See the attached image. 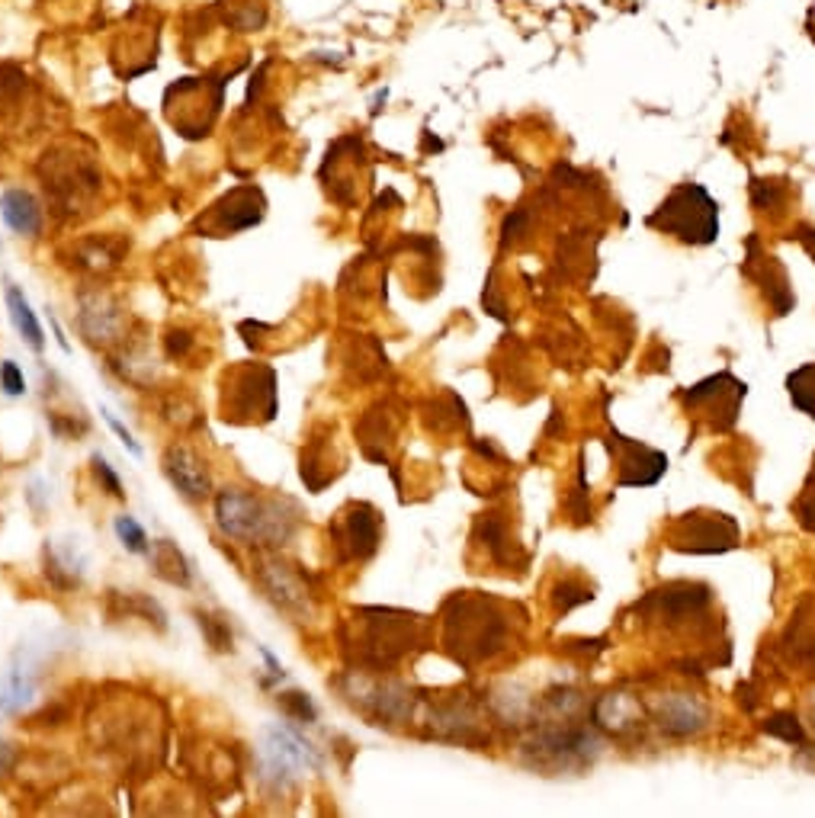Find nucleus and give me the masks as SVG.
<instances>
[{
    "label": "nucleus",
    "mask_w": 815,
    "mask_h": 818,
    "mask_svg": "<svg viewBox=\"0 0 815 818\" xmlns=\"http://www.w3.org/2000/svg\"><path fill=\"white\" fill-rule=\"evenodd\" d=\"M527 630L523 606L491 594H454L440 606V645L466 671L508 655Z\"/></svg>",
    "instance_id": "obj_1"
},
{
    "label": "nucleus",
    "mask_w": 815,
    "mask_h": 818,
    "mask_svg": "<svg viewBox=\"0 0 815 818\" xmlns=\"http://www.w3.org/2000/svg\"><path fill=\"white\" fill-rule=\"evenodd\" d=\"M427 642L430 623L418 613L393 606H360L340 626L344 658L369 674H393L415 652L427 648Z\"/></svg>",
    "instance_id": "obj_2"
},
{
    "label": "nucleus",
    "mask_w": 815,
    "mask_h": 818,
    "mask_svg": "<svg viewBox=\"0 0 815 818\" xmlns=\"http://www.w3.org/2000/svg\"><path fill=\"white\" fill-rule=\"evenodd\" d=\"M649 630H662L668 638L691 636L696 655L703 658L710 645L729 648L723 616H716V591L700 581H671L649 591L633 606Z\"/></svg>",
    "instance_id": "obj_3"
},
{
    "label": "nucleus",
    "mask_w": 815,
    "mask_h": 818,
    "mask_svg": "<svg viewBox=\"0 0 815 818\" xmlns=\"http://www.w3.org/2000/svg\"><path fill=\"white\" fill-rule=\"evenodd\" d=\"M299 517L289 498H267L247 488H222L215 494V526L242 545L279 549L296 536Z\"/></svg>",
    "instance_id": "obj_4"
},
{
    "label": "nucleus",
    "mask_w": 815,
    "mask_h": 818,
    "mask_svg": "<svg viewBox=\"0 0 815 818\" xmlns=\"http://www.w3.org/2000/svg\"><path fill=\"white\" fill-rule=\"evenodd\" d=\"M276 369L267 364H235L222 376L218 411L225 425L261 427L276 418Z\"/></svg>",
    "instance_id": "obj_5"
},
{
    "label": "nucleus",
    "mask_w": 815,
    "mask_h": 818,
    "mask_svg": "<svg viewBox=\"0 0 815 818\" xmlns=\"http://www.w3.org/2000/svg\"><path fill=\"white\" fill-rule=\"evenodd\" d=\"M322 767L318 748L293 726H267L257 745V777L273 793H286L303 780L308 770Z\"/></svg>",
    "instance_id": "obj_6"
},
{
    "label": "nucleus",
    "mask_w": 815,
    "mask_h": 818,
    "mask_svg": "<svg viewBox=\"0 0 815 818\" xmlns=\"http://www.w3.org/2000/svg\"><path fill=\"white\" fill-rule=\"evenodd\" d=\"M649 225L681 244H713L720 238V209L710 200V193L696 183H681L671 190V196L659 206V213L649 215Z\"/></svg>",
    "instance_id": "obj_7"
},
{
    "label": "nucleus",
    "mask_w": 815,
    "mask_h": 818,
    "mask_svg": "<svg viewBox=\"0 0 815 818\" xmlns=\"http://www.w3.org/2000/svg\"><path fill=\"white\" fill-rule=\"evenodd\" d=\"M334 687L340 691V697L347 699L354 709H360L373 726L411 723L415 694L401 681H393L389 674H369V671L354 667L340 681H334Z\"/></svg>",
    "instance_id": "obj_8"
},
{
    "label": "nucleus",
    "mask_w": 815,
    "mask_h": 818,
    "mask_svg": "<svg viewBox=\"0 0 815 818\" xmlns=\"http://www.w3.org/2000/svg\"><path fill=\"white\" fill-rule=\"evenodd\" d=\"M748 395V386L742 379H735L729 369L696 382L691 389L678 395L687 418H694L696 427H706L713 433H725L738 421V408Z\"/></svg>",
    "instance_id": "obj_9"
},
{
    "label": "nucleus",
    "mask_w": 815,
    "mask_h": 818,
    "mask_svg": "<svg viewBox=\"0 0 815 818\" xmlns=\"http://www.w3.org/2000/svg\"><path fill=\"white\" fill-rule=\"evenodd\" d=\"M738 523L735 517L710 508H696L687 514L674 517L664 530V545L674 552H691V555H720L732 552L738 545Z\"/></svg>",
    "instance_id": "obj_10"
},
{
    "label": "nucleus",
    "mask_w": 815,
    "mask_h": 818,
    "mask_svg": "<svg viewBox=\"0 0 815 818\" xmlns=\"http://www.w3.org/2000/svg\"><path fill=\"white\" fill-rule=\"evenodd\" d=\"M42 181H45L49 200L64 215L91 213L88 206L100 193V171L93 167L91 157H81V154H52V157L45 154Z\"/></svg>",
    "instance_id": "obj_11"
},
{
    "label": "nucleus",
    "mask_w": 815,
    "mask_h": 818,
    "mask_svg": "<svg viewBox=\"0 0 815 818\" xmlns=\"http://www.w3.org/2000/svg\"><path fill=\"white\" fill-rule=\"evenodd\" d=\"M254 577L261 584V591L267 594L276 610H283L286 616L293 620H312L315 616V597H312V587L305 584L303 575H296L293 565H286L283 559L273 555V549H261L257 559H254Z\"/></svg>",
    "instance_id": "obj_12"
},
{
    "label": "nucleus",
    "mask_w": 815,
    "mask_h": 818,
    "mask_svg": "<svg viewBox=\"0 0 815 818\" xmlns=\"http://www.w3.org/2000/svg\"><path fill=\"white\" fill-rule=\"evenodd\" d=\"M332 549L337 552V562H366L376 555L383 543V520L379 511L366 501H350L328 526Z\"/></svg>",
    "instance_id": "obj_13"
},
{
    "label": "nucleus",
    "mask_w": 815,
    "mask_h": 818,
    "mask_svg": "<svg viewBox=\"0 0 815 818\" xmlns=\"http://www.w3.org/2000/svg\"><path fill=\"white\" fill-rule=\"evenodd\" d=\"M607 447H610V456L617 462V488H649L655 485L668 469V456L639 443V440H630L623 437L617 427L610 425V433H607Z\"/></svg>",
    "instance_id": "obj_14"
},
{
    "label": "nucleus",
    "mask_w": 815,
    "mask_h": 818,
    "mask_svg": "<svg viewBox=\"0 0 815 818\" xmlns=\"http://www.w3.org/2000/svg\"><path fill=\"white\" fill-rule=\"evenodd\" d=\"M267 213V200L257 186H238L228 196H222L210 213L200 218V232H206L210 238H228L247 232L254 225H261V218Z\"/></svg>",
    "instance_id": "obj_15"
},
{
    "label": "nucleus",
    "mask_w": 815,
    "mask_h": 818,
    "mask_svg": "<svg viewBox=\"0 0 815 818\" xmlns=\"http://www.w3.org/2000/svg\"><path fill=\"white\" fill-rule=\"evenodd\" d=\"M777 655L789 667V674L815 677V594H806L796 604L777 645Z\"/></svg>",
    "instance_id": "obj_16"
},
{
    "label": "nucleus",
    "mask_w": 815,
    "mask_h": 818,
    "mask_svg": "<svg viewBox=\"0 0 815 818\" xmlns=\"http://www.w3.org/2000/svg\"><path fill=\"white\" fill-rule=\"evenodd\" d=\"M125 308L113 296L103 293H84L81 296V311H78V328L88 337L93 347H113L120 344L125 334Z\"/></svg>",
    "instance_id": "obj_17"
},
{
    "label": "nucleus",
    "mask_w": 815,
    "mask_h": 818,
    "mask_svg": "<svg viewBox=\"0 0 815 818\" xmlns=\"http://www.w3.org/2000/svg\"><path fill=\"white\" fill-rule=\"evenodd\" d=\"M161 466H164L167 482L177 488L186 501H206L212 494V479L210 469H206V459L196 453V450H190L186 443H171V447L164 450Z\"/></svg>",
    "instance_id": "obj_18"
},
{
    "label": "nucleus",
    "mask_w": 815,
    "mask_h": 818,
    "mask_svg": "<svg viewBox=\"0 0 815 818\" xmlns=\"http://www.w3.org/2000/svg\"><path fill=\"white\" fill-rule=\"evenodd\" d=\"M39 694V677L30 658H20L0 674V719L20 716L27 706L35 703Z\"/></svg>",
    "instance_id": "obj_19"
},
{
    "label": "nucleus",
    "mask_w": 815,
    "mask_h": 818,
    "mask_svg": "<svg viewBox=\"0 0 815 818\" xmlns=\"http://www.w3.org/2000/svg\"><path fill=\"white\" fill-rule=\"evenodd\" d=\"M706 719H710L706 706L696 697H691V694H671V697H662V703L655 706L659 728L668 732V735H678V738L700 732L706 726Z\"/></svg>",
    "instance_id": "obj_20"
},
{
    "label": "nucleus",
    "mask_w": 815,
    "mask_h": 818,
    "mask_svg": "<svg viewBox=\"0 0 815 818\" xmlns=\"http://www.w3.org/2000/svg\"><path fill=\"white\" fill-rule=\"evenodd\" d=\"M745 273L755 279L757 286L764 289V296H767V303L774 308V315L781 318L786 311H793V286H789V276L786 270L777 264V257H761V260H752L748 257V264H745Z\"/></svg>",
    "instance_id": "obj_21"
},
{
    "label": "nucleus",
    "mask_w": 815,
    "mask_h": 818,
    "mask_svg": "<svg viewBox=\"0 0 815 818\" xmlns=\"http://www.w3.org/2000/svg\"><path fill=\"white\" fill-rule=\"evenodd\" d=\"M0 218L7 222V228L20 238H39L42 235V206L35 203V196L27 190H7L0 196Z\"/></svg>",
    "instance_id": "obj_22"
},
{
    "label": "nucleus",
    "mask_w": 815,
    "mask_h": 818,
    "mask_svg": "<svg viewBox=\"0 0 815 818\" xmlns=\"http://www.w3.org/2000/svg\"><path fill=\"white\" fill-rule=\"evenodd\" d=\"M45 575L49 581L55 584V587H64V591H71V587H78L81 581H84V569H88V559L81 555V549L74 543L68 545H55V543H45Z\"/></svg>",
    "instance_id": "obj_23"
},
{
    "label": "nucleus",
    "mask_w": 815,
    "mask_h": 818,
    "mask_svg": "<svg viewBox=\"0 0 815 818\" xmlns=\"http://www.w3.org/2000/svg\"><path fill=\"white\" fill-rule=\"evenodd\" d=\"M149 562H152V572L167 584H177V587H190L193 572H190V562L181 552V545L171 543V540H154L149 545Z\"/></svg>",
    "instance_id": "obj_24"
},
{
    "label": "nucleus",
    "mask_w": 815,
    "mask_h": 818,
    "mask_svg": "<svg viewBox=\"0 0 815 818\" xmlns=\"http://www.w3.org/2000/svg\"><path fill=\"white\" fill-rule=\"evenodd\" d=\"M7 311H10V321H13L17 334L30 344L35 354H42V347H45L42 325H39V318H35V311H32L30 299L23 296V289L13 286V283H7Z\"/></svg>",
    "instance_id": "obj_25"
},
{
    "label": "nucleus",
    "mask_w": 815,
    "mask_h": 818,
    "mask_svg": "<svg viewBox=\"0 0 815 818\" xmlns=\"http://www.w3.org/2000/svg\"><path fill=\"white\" fill-rule=\"evenodd\" d=\"M110 613L113 616H129V620H142V623L154 626L157 633L167 630V613L149 594H116L113 591L110 594Z\"/></svg>",
    "instance_id": "obj_26"
},
{
    "label": "nucleus",
    "mask_w": 815,
    "mask_h": 818,
    "mask_svg": "<svg viewBox=\"0 0 815 818\" xmlns=\"http://www.w3.org/2000/svg\"><path fill=\"white\" fill-rule=\"evenodd\" d=\"M122 260V247H113L110 242H81L74 250V267L93 276L116 270Z\"/></svg>",
    "instance_id": "obj_27"
},
{
    "label": "nucleus",
    "mask_w": 815,
    "mask_h": 818,
    "mask_svg": "<svg viewBox=\"0 0 815 818\" xmlns=\"http://www.w3.org/2000/svg\"><path fill=\"white\" fill-rule=\"evenodd\" d=\"M786 389L789 398L799 411H806L809 418H815V364L799 366L796 372L786 376Z\"/></svg>",
    "instance_id": "obj_28"
},
{
    "label": "nucleus",
    "mask_w": 815,
    "mask_h": 818,
    "mask_svg": "<svg viewBox=\"0 0 815 818\" xmlns=\"http://www.w3.org/2000/svg\"><path fill=\"white\" fill-rule=\"evenodd\" d=\"M196 623L203 630V636L212 645V652H235V638L228 630V620L225 616H215V613H196Z\"/></svg>",
    "instance_id": "obj_29"
},
{
    "label": "nucleus",
    "mask_w": 815,
    "mask_h": 818,
    "mask_svg": "<svg viewBox=\"0 0 815 818\" xmlns=\"http://www.w3.org/2000/svg\"><path fill=\"white\" fill-rule=\"evenodd\" d=\"M764 732L784 738L786 745H806V728H803L796 713H774V716L764 723Z\"/></svg>",
    "instance_id": "obj_30"
},
{
    "label": "nucleus",
    "mask_w": 815,
    "mask_h": 818,
    "mask_svg": "<svg viewBox=\"0 0 815 818\" xmlns=\"http://www.w3.org/2000/svg\"><path fill=\"white\" fill-rule=\"evenodd\" d=\"M113 530H116V536H120V543L129 549V552H135V555H142V552H149V533H145V526L135 520V517L122 514L116 517V523H113Z\"/></svg>",
    "instance_id": "obj_31"
},
{
    "label": "nucleus",
    "mask_w": 815,
    "mask_h": 818,
    "mask_svg": "<svg viewBox=\"0 0 815 818\" xmlns=\"http://www.w3.org/2000/svg\"><path fill=\"white\" fill-rule=\"evenodd\" d=\"M552 601H556V610H562V613H569L572 606L578 604H588V601H594V594H591V587L588 584H581L578 577H566L559 587H556V594H552Z\"/></svg>",
    "instance_id": "obj_32"
},
{
    "label": "nucleus",
    "mask_w": 815,
    "mask_h": 818,
    "mask_svg": "<svg viewBox=\"0 0 815 818\" xmlns=\"http://www.w3.org/2000/svg\"><path fill=\"white\" fill-rule=\"evenodd\" d=\"M279 706L286 709V716H289V719H296V723H305V726L318 719V709H315V703L308 699V694H299V691L279 694Z\"/></svg>",
    "instance_id": "obj_33"
},
{
    "label": "nucleus",
    "mask_w": 815,
    "mask_h": 818,
    "mask_svg": "<svg viewBox=\"0 0 815 818\" xmlns=\"http://www.w3.org/2000/svg\"><path fill=\"white\" fill-rule=\"evenodd\" d=\"M796 517H799V523H803L809 533H815V462L809 479H806V488H803V494H799V501H796Z\"/></svg>",
    "instance_id": "obj_34"
},
{
    "label": "nucleus",
    "mask_w": 815,
    "mask_h": 818,
    "mask_svg": "<svg viewBox=\"0 0 815 818\" xmlns=\"http://www.w3.org/2000/svg\"><path fill=\"white\" fill-rule=\"evenodd\" d=\"M91 462H93V476H96V482H100V485L106 488V494H110V498H125L120 476L110 469V462H106L100 453H93Z\"/></svg>",
    "instance_id": "obj_35"
},
{
    "label": "nucleus",
    "mask_w": 815,
    "mask_h": 818,
    "mask_svg": "<svg viewBox=\"0 0 815 818\" xmlns=\"http://www.w3.org/2000/svg\"><path fill=\"white\" fill-rule=\"evenodd\" d=\"M0 389L7 395L27 392V376H23V369L13 364V360H3L0 364Z\"/></svg>",
    "instance_id": "obj_36"
},
{
    "label": "nucleus",
    "mask_w": 815,
    "mask_h": 818,
    "mask_svg": "<svg viewBox=\"0 0 815 818\" xmlns=\"http://www.w3.org/2000/svg\"><path fill=\"white\" fill-rule=\"evenodd\" d=\"M100 415H103V421H106V427H110V430H113V433L120 437L122 447H125L129 453H132V456H142V443H139V440L132 437V430H129V427L122 425L120 418H116V415H113L110 408H100Z\"/></svg>",
    "instance_id": "obj_37"
},
{
    "label": "nucleus",
    "mask_w": 815,
    "mask_h": 818,
    "mask_svg": "<svg viewBox=\"0 0 815 818\" xmlns=\"http://www.w3.org/2000/svg\"><path fill=\"white\" fill-rule=\"evenodd\" d=\"M164 344H167V357L181 360V357H186V350L193 347V337H190V331H171Z\"/></svg>",
    "instance_id": "obj_38"
},
{
    "label": "nucleus",
    "mask_w": 815,
    "mask_h": 818,
    "mask_svg": "<svg viewBox=\"0 0 815 818\" xmlns=\"http://www.w3.org/2000/svg\"><path fill=\"white\" fill-rule=\"evenodd\" d=\"M13 764H17V748H13L7 738H0V777H3V774H10V770H13Z\"/></svg>",
    "instance_id": "obj_39"
},
{
    "label": "nucleus",
    "mask_w": 815,
    "mask_h": 818,
    "mask_svg": "<svg viewBox=\"0 0 815 818\" xmlns=\"http://www.w3.org/2000/svg\"><path fill=\"white\" fill-rule=\"evenodd\" d=\"M261 655H264V662H267V667H271L273 677H279V681H283V677H286V671H283V665H279V662L273 658L271 648H264V645H261Z\"/></svg>",
    "instance_id": "obj_40"
},
{
    "label": "nucleus",
    "mask_w": 815,
    "mask_h": 818,
    "mask_svg": "<svg viewBox=\"0 0 815 818\" xmlns=\"http://www.w3.org/2000/svg\"><path fill=\"white\" fill-rule=\"evenodd\" d=\"M813 235H815V232H813ZM799 242L806 244V250L813 254V260H815V238H809V235H799Z\"/></svg>",
    "instance_id": "obj_41"
},
{
    "label": "nucleus",
    "mask_w": 815,
    "mask_h": 818,
    "mask_svg": "<svg viewBox=\"0 0 815 818\" xmlns=\"http://www.w3.org/2000/svg\"><path fill=\"white\" fill-rule=\"evenodd\" d=\"M813 726H815V703H813Z\"/></svg>",
    "instance_id": "obj_42"
}]
</instances>
